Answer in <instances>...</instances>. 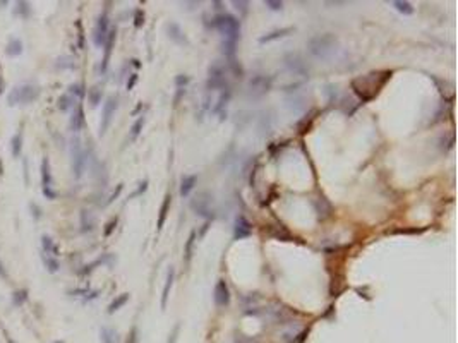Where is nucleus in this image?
<instances>
[{"instance_id":"1","label":"nucleus","mask_w":458,"mask_h":343,"mask_svg":"<svg viewBox=\"0 0 458 343\" xmlns=\"http://www.w3.org/2000/svg\"><path fill=\"white\" fill-rule=\"evenodd\" d=\"M338 50V38L331 33L324 35H316L307 42V52L314 59L319 60H328Z\"/></svg>"},{"instance_id":"2","label":"nucleus","mask_w":458,"mask_h":343,"mask_svg":"<svg viewBox=\"0 0 458 343\" xmlns=\"http://www.w3.org/2000/svg\"><path fill=\"white\" fill-rule=\"evenodd\" d=\"M211 26L215 30H218L220 33L223 35L225 40H234V42H239L240 38V21L232 14H218L215 16L213 19Z\"/></svg>"},{"instance_id":"3","label":"nucleus","mask_w":458,"mask_h":343,"mask_svg":"<svg viewBox=\"0 0 458 343\" xmlns=\"http://www.w3.org/2000/svg\"><path fill=\"white\" fill-rule=\"evenodd\" d=\"M40 96V88L35 84H19L7 95V103L11 107L14 105H28L38 100Z\"/></svg>"},{"instance_id":"4","label":"nucleus","mask_w":458,"mask_h":343,"mask_svg":"<svg viewBox=\"0 0 458 343\" xmlns=\"http://www.w3.org/2000/svg\"><path fill=\"white\" fill-rule=\"evenodd\" d=\"M208 91H218V90H227L228 81H227V67L222 62H213L210 69H208V81H206Z\"/></svg>"},{"instance_id":"5","label":"nucleus","mask_w":458,"mask_h":343,"mask_svg":"<svg viewBox=\"0 0 458 343\" xmlns=\"http://www.w3.org/2000/svg\"><path fill=\"white\" fill-rule=\"evenodd\" d=\"M191 208L192 211L196 213L198 216L204 218L206 221L213 220L215 215V208H213V196H210L208 192H201L191 201Z\"/></svg>"},{"instance_id":"6","label":"nucleus","mask_w":458,"mask_h":343,"mask_svg":"<svg viewBox=\"0 0 458 343\" xmlns=\"http://www.w3.org/2000/svg\"><path fill=\"white\" fill-rule=\"evenodd\" d=\"M71 155H72V172H74L76 179H81L84 168H86L88 163V153L84 151L79 139H72V146H71Z\"/></svg>"},{"instance_id":"7","label":"nucleus","mask_w":458,"mask_h":343,"mask_svg":"<svg viewBox=\"0 0 458 343\" xmlns=\"http://www.w3.org/2000/svg\"><path fill=\"white\" fill-rule=\"evenodd\" d=\"M271 84H273V78L266 74H258V76H252L247 83V93L249 96L252 98H259V96L266 95L268 91L271 90Z\"/></svg>"},{"instance_id":"8","label":"nucleus","mask_w":458,"mask_h":343,"mask_svg":"<svg viewBox=\"0 0 458 343\" xmlns=\"http://www.w3.org/2000/svg\"><path fill=\"white\" fill-rule=\"evenodd\" d=\"M283 64L288 69V72H292V74L300 76V78H307L309 76V66L305 64L302 55L297 54V52H290V54L285 55Z\"/></svg>"},{"instance_id":"9","label":"nucleus","mask_w":458,"mask_h":343,"mask_svg":"<svg viewBox=\"0 0 458 343\" xmlns=\"http://www.w3.org/2000/svg\"><path fill=\"white\" fill-rule=\"evenodd\" d=\"M119 107V96L112 95L107 98L105 105H103V112H102V122H100V136H103L107 132V129L110 127L112 119L115 115V110Z\"/></svg>"},{"instance_id":"10","label":"nucleus","mask_w":458,"mask_h":343,"mask_svg":"<svg viewBox=\"0 0 458 343\" xmlns=\"http://www.w3.org/2000/svg\"><path fill=\"white\" fill-rule=\"evenodd\" d=\"M108 26H110V21H108V16L107 12H103L98 19H96V24L93 28V43L96 47H103L105 45V40L108 36Z\"/></svg>"},{"instance_id":"11","label":"nucleus","mask_w":458,"mask_h":343,"mask_svg":"<svg viewBox=\"0 0 458 343\" xmlns=\"http://www.w3.org/2000/svg\"><path fill=\"white\" fill-rule=\"evenodd\" d=\"M52 168H50V160L43 158L42 160V185H43V194H45L48 199H55L57 197V192L52 191Z\"/></svg>"},{"instance_id":"12","label":"nucleus","mask_w":458,"mask_h":343,"mask_svg":"<svg viewBox=\"0 0 458 343\" xmlns=\"http://www.w3.org/2000/svg\"><path fill=\"white\" fill-rule=\"evenodd\" d=\"M213 300H215V304L218 305V307L228 305V302H230V290H228V285L225 280L216 281L215 292H213Z\"/></svg>"},{"instance_id":"13","label":"nucleus","mask_w":458,"mask_h":343,"mask_svg":"<svg viewBox=\"0 0 458 343\" xmlns=\"http://www.w3.org/2000/svg\"><path fill=\"white\" fill-rule=\"evenodd\" d=\"M251 233H252V227H251V223L247 221V218L244 216V215H237L235 223H234V237H235V240L247 239V237H251Z\"/></svg>"},{"instance_id":"14","label":"nucleus","mask_w":458,"mask_h":343,"mask_svg":"<svg viewBox=\"0 0 458 343\" xmlns=\"http://www.w3.org/2000/svg\"><path fill=\"white\" fill-rule=\"evenodd\" d=\"M167 33H168V38H170L174 43H177V45H187V43H189L186 33H184L182 28H180L179 24L170 23L167 26Z\"/></svg>"},{"instance_id":"15","label":"nucleus","mask_w":458,"mask_h":343,"mask_svg":"<svg viewBox=\"0 0 458 343\" xmlns=\"http://www.w3.org/2000/svg\"><path fill=\"white\" fill-rule=\"evenodd\" d=\"M115 38H117V30L115 28H112L110 31H108V36L105 40V54H103V60H102V71L105 72L107 67H108V60H110V55H112V48H114V43H115Z\"/></svg>"},{"instance_id":"16","label":"nucleus","mask_w":458,"mask_h":343,"mask_svg":"<svg viewBox=\"0 0 458 343\" xmlns=\"http://www.w3.org/2000/svg\"><path fill=\"white\" fill-rule=\"evenodd\" d=\"M84 126V108L83 105H76L74 112H72L71 115V120H69V129L72 132H79Z\"/></svg>"},{"instance_id":"17","label":"nucleus","mask_w":458,"mask_h":343,"mask_svg":"<svg viewBox=\"0 0 458 343\" xmlns=\"http://www.w3.org/2000/svg\"><path fill=\"white\" fill-rule=\"evenodd\" d=\"M174 280H175V268L174 266H170V268H168V273H167V280H165L163 293H162V309L167 307V300H168V295H170Z\"/></svg>"},{"instance_id":"18","label":"nucleus","mask_w":458,"mask_h":343,"mask_svg":"<svg viewBox=\"0 0 458 343\" xmlns=\"http://www.w3.org/2000/svg\"><path fill=\"white\" fill-rule=\"evenodd\" d=\"M290 33H294V28L288 26V28H280V30H273L271 33H266L264 36L259 38V43H268V42H275L278 38H283V36H288Z\"/></svg>"},{"instance_id":"19","label":"nucleus","mask_w":458,"mask_h":343,"mask_svg":"<svg viewBox=\"0 0 458 343\" xmlns=\"http://www.w3.org/2000/svg\"><path fill=\"white\" fill-rule=\"evenodd\" d=\"M198 184V175H184L180 180V196L187 197Z\"/></svg>"},{"instance_id":"20","label":"nucleus","mask_w":458,"mask_h":343,"mask_svg":"<svg viewBox=\"0 0 458 343\" xmlns=\"http://www.w3.org/2000/svg\"><path fill=\"white\" fill-rule=\"evenodd\" d=\"M42 247H43V254H47V256H54V257L59 256V247L50 235H42Z\"/></svg>"},{"instance_id":"21","label":"nucleus","mask_w":458,"mask_h":343,"mask_svg":"<svg viewBox=\"0 0 458 343\" xmlns=\"http://www.w3.org/2000/svg\"><path fill=\"white\" fill-rule=\"evenodd\" d=\"M170 204H172V196L170 194H165L162 208H160V216H158V232H162V230H163V225H165V220H167Z\"/></svg>"},{"instance_id":"22","label":"nucleus","mask_w":458,"mask_h":343,"mask_svg":"<svg viewBox=\"0 0 458 343\" xmlns=\"http://www.w3.org/2000/svg\"><path fill=\"white\" fill-rule=\"evenodd\" d=\"M23 50H24V45L19 38L9 40V43H7V47H6V54L9 55V57H18V55L23 54Z\"/></svg>"},{"instance_id":"23","label":"nucleus","mask_w":458,"mask_h":343,"mask_svg":"<svg viewBox=\"0 0 458 343\" xmlns=\"http://www.w3.org/2000/svg\"><path fill=\"white\" fill-rule=\"evenodd\" d=\"M95 228V218L93 213L88 211V209H83L81 211V232L88 233Z\"/></svg>"},{"instance_id":"24","label":"nucleus","mask_w":458,"mask_h":343,"mask_svg":"<svg viewBox=\"0 0 458 343\" xmlns=\"http://www.w3.org/2000/svg\"><path fill=\"white\" fill-rule=\"evenodd\" d=\"M127 300H129V293H120V295H117V297L114 298V300L110 302V305H108L107 312H108V314L117 312L119 309H122L124 305L127 304Z\"/></svg>"},{"instance_id":"25","label":"nucleus","mask_w":458,"mask_h":343,"mask_svg":"<svg viewBox=\"0 0 458 343\" xmlns=\"http://www.w3.org/2000/svg\"><path fill=\"white\" fill-rule=\"evenodd\" d=\"M11 151H12V156H14V158L21 156V153H23V134H21V132H18L16 136H12V139H11Z\"/></svg>"},{"instance_id":"26","label":"nucleus","mask_w":458,"mask_h":343,"mask_svg":"<svg viewBox=\"0 0 458 343\" xmlns=\"http://www.w3.org/2000/svg\"><path fill=\"white\" fill-rule=\"evenodd\" d=\"M230 96H232V91L228 90H223L222 91V95H220V98H218V102H216V105H215V108H213V112L215 114H220V112L223 110L225 107L228 105V102H230Z\"/></svg>"},{"instance_id":"27","label":"nucleus","mask_w":458,"mask_h":343,"mask_svg":"<svg viewBox=\"0 0 458 343\" xmlns=\"http://www.w3.org/2000/svg\"><path fill=\"white\" fill-rule=\"evenodd\" d=\"M74 96H71L69 93H64V95H60V98H59V102H57V107H59V110H62V112H67L69 108H72L74 107Z\"/></svg>"},{"instance_id":"28","label":"nucleus","mask_w":458,"mask_h":343,"mask_svg":"<svg viewBox=\"0 0 458 343\" xmlns=\"http://www.w3.org/2000/svg\"><path fill=\"white\" fill-rule=\"evenodd\" d=\"M144 122H146V119H144V117H139V119L136 120L134 124H132L131 134H129V141H131V143H132V141L138 139L139 134H141V131H143V127H144Z\"/></svg>"},{"instance_id":"29","label":"nucleus","mask_w":458,"mask_h":343,"mask_svg":"<svg viewBox=\"0 0 458 343\" xmlns=\"http://www.w3.org/2000/svg\"><path fill=\"white\" fill-rule=\"evenodd\" d=\"M100 338L103 343H117V331L105 326V328L100 329Z\"/></svg>"},{"instance_id":"30","label":"nucleus","mask_w":458,"mask_h":343,"mask_svg":"<svg viewBox=\"0 0 458 343\" xmlns=\"http://www.w3.org/2000/svg\"><path fill=\"white\" fill-rule=\"evenodd\" d=\"M393 7H395V9L398 11L400 14H403V16H410V14H413L412 4H410V2H405V0H395V2H393Z\"/></svg>"},{"instance_id":"31","label":"nucleus","mask_w":458,"mask_h":343,"mask_svg":"<svg viewBox=\"0 0 458 343\" xmlns=\"http://www.w3.org/2000/svg\"><path fill=\"white\" fill-rule=\"evenodd\" d=\"M194 242H196V232H191V233H189V239L186 242V249H184V259H186V263H191L192 249H194Z\"/></svg>"},{"instance_id":"32","label":"nucleus","mask_w":458,"mask_h":343,"mask_svg":"<svg viewBox=\"0 0 458 343\" xmlns=\"http://www.w3.org/2000/svg\"><path fill=\"white\" fill-rule=\"evenodd\" d=\"M42 259H43V264H45V268L50 273H57L59 271L60 264H59V261L55 259L54 256H47V254H42Z\"/></svg>"},{"instance_id":"33","label":"nucleus","mask_w":458,"mask_h":343,"mask_svg":"<svg viewBox=\"0 0 458 343\" xmlns=\"http://www.w3.org/2000/svg\"><path fill=\"white\" fill-rule=\"evenodd\" d=\"M235 47H237V42H234V40H225V38H223V42H222V52L225 54V57L234 59V55H235Z\"/></svg>"},{"instance_id":"34","label":"nucleus","mask_w":458,"mask_h":343,"mask_svg":"<svg viewBox=\"0 0 458 343\" xmlns=\"http://www.w3.org/2000/svg\"><path fill=\"white\" fill-rule=\"evenodd\" d=\"M26 300H28V290L21 288V290H16V292L12 293V304H14L16 307H21Z\"/></svg>"},{"instance_id":"35","label":"nucleus","mask_w":458,"mask_h":343,"mask_svg":"<svg viewBox=\"0 0 458 343\" xmlns=\"http://www.w3.org/2000/svg\"><path fill=\"white\" fill-rule=\"evenodd\" d=\"M31 14V9H30V4L28 2H18L16 4V9H14V16H21V18L28 19Z\"/></svg>"},{"instance_id":"36","label":"nucleus","mask_w":458,"mask_h":343,"mask_svg":"<svg viewBox=\"0 0 458 343\" xmlns=\"http://www.w3.org/2000/svg\"><path fill=\"white\" fill-rule=\"evenodd\" d=\"M227 66H228V71H230L235 78H242L244 76V69H242V66H240V62H237L235 59H228Z\"/></svg>"},{"instance_id":"37","label":"nucleus","mask_w":458,"mask_h":343,"mask_svg":"<svg viewBox=\"0 0 458 343\" xmlns=\"http://www.w3.org/2000/svg\"><path fill=\"white\" fill-rule=\"evenodd\" d=\"M288 107L292 108L294 112H302L305 108V103H304V98L302 96H292L290 100H288Z\"/></svg>"},{"instance_id":"38","label":"nucleus","mask_w":458,"mask_h":343,"mask_svg":"<svg viewBox=\"0 0 458 343\" xmlns=\"http://www.w3.org/2000/svg\"><path fill=\"white\" fill-rule=\"evenodd\" d=\"M102 95H103V91L100 90V88H93V90H90V103H91V107H96V105L102 102Z\"/></svg>"},{"instance_id":"39","label":"nucleus","mask_w":458,"mask_h":343,"mask_svg":"<svg viewBox=\"0 0 458 343\" xmlns=\"http://www.w3.org/2000/svg\"><path fill=\"white\" fill-rule=\"evenodd\" d=\"M69 95L71 96H76V98H83V96H84V84H81V83L71 84V86H69Z\"/></svg>"},{"instance_id":"40","label":"nucleus","mask_w":458,"mask_h":343,"mask_svg":"<svg viewBox=\"0 0 458 343\" xmlns=\"http://www.w3.org/2000/svg\"><path fill=\"white\" fill-rule=\"evenodd\" d=\"M271 124H273V119H271V117H270V115H264L263 119H261V126H259V129L264 132V134H270V132H271Z\"/></svg>"},{"instance_id":"41","label":"nucleus","mask_w":458,"mask_h":343,"mask_svg":"<svg viewBox=\"0 0 458 343\" xmlns=\"http://www.w3.org/2000/svg\"><path fill=\"white\" fill-rule=\"evenodd\" d=\"M232 6L235 7V11H239L240 16H246L247 14V6H249V4L244 2V0H234V2H232Z\"/></svg>"},{"instance_id":"42","label":"nucleus","mask_w":458,"mask_h":343,"mask_svg":"<svg viewBox=\"0 0 458 343\" xmlns=\"http://www.w3.org/2000/svg\"><path fill=\"white\" fill-rule=\"evenodd\" d=\"M55 66L60 67V69H67V67L72 69V67H74V60H72L71 57H60Z\"/></svg>"},{"instance_id":"43","label":"nucleus","mask_w":458,"mask_h":343,"mask_svg":"<svg viewBox=\"0 0 458 343\" xmlns=\"http://www.w3.org/2000/svg\"><path fill=\"white\" fill-rule=\"evenodd\" d=\"M103 261H105V257H100V259H96V261H93L91 264H88V266H84V269H81V274H90L93 269L96 268L98 264H102Z\"/></svg>"},{"instance_id":"44","label":"nucleus","mask_w":458,"mask_h":343,"mask_svg":"<svg viewBox=\"0 0 458 343\" xmlns=\"http://www.w3.org/2000/svg\"><path fill=\"white\" fill-rule=\"evenodd\" d=\"M189 81H191V78L189 76H186V74H179L175 78V86L177 88H186L187 84H189Z\"/></svg>"},{"instance_id":"45","label":"nucleus","mask_w":458,"mask_h":343,"mask_svg":"<svg viewBox=\"0 0 458 343\" xmlns=\"http://www.w3.org/2000/svg\"><path fill=\"white\" fill-rule=\"evenodd\" d=\"M264 6H266L268 9H271V11H282L283 9V2H278V0H266V2H264Z\"/></svg>"},{"instance_id":"46","label":"nucleus","mask_w":458,"mask_h":343,"mask_svg":"<svg viewBox=\"0 0 458 343\" xmlns=\"http://www.w3.org/2000/svg\"><path fill=\"white\" fill-rule=\"evenodd\" d=\"M122 189H124V184H119V185H117V189H115V191L110 194V197H108V199H107V204H112V203H114V201L119 197L120 192H122Z\"/></svg>"},{"instance_id":"47","label":"nucleus","mask_w":458,"mask_h":343,"mask_svg":"<svg viewBox=\"0 0 458 343\" xmlns=\"http://www.w3.org/2000/svg\"><path fill=\"white\" fill-rule=\"evenodd\" d=\"M144 24V12L143 11H136V16H134V26L136 28H141Z\"/></svg>"},{"instance_id":"48","label":"nucleus","mask_w":458,"mask_h":343,"mask_svg":"<svg viewBox=\"0 0 458 343\" xmlns=\"http://www.w3.org/2000/svg\"><path fill=\"white\" fill-rule=\"evenodd\" d=\"M146 189H148V180H143V182L139 184V187L136 189V191L129 196V199H132V197H136V196H139V194H143V192L146 191Z\"/></svg>"},{"instance_id":"49","label":"nucleus","mask_w":458,"mask_h":343,"mask_svg":"<svg viewBox=\"0 0 458 343\" xmlns=\"http://www.w3.org/2000/svg\"><path fill=\"white\" fill-rule=\"evenodd\" d=\"M115 225H117V218H112L110 221L107 223V227H105V232H103V235L105 237H108L110 235L112 232H114V228H115Z\"/></svg>"},{"instance_id":"50","label":"nucleus","mask_w":458,"mask_h":343,"mask_svg":"<svg viewBox=\"0 0 458 343\" xmlns=\"http://www.w3.org/2000/svg\"><path fill=\"white\" fill-rule=\"evenodd\" d=\"M179 331H180V326H179V324H175V326H174V329H172V333H170V338L167 340V343H177V338H179Z\"/></svg>"},{"instance_id":"51","label":"nucleus","mask_w":458,"mask_h":343,"mask_svg":"<svg viewBox=\"0 0 458 343\" xmlns=\"http://www.w3.org/2000/svg\"><path fill=\"white\" fill-rule=\"evenodd\" d=\"M30 208H31V211H33V218H35V220H40V218H42V209H40L35 203H31Z\"/></svg>"},{"instance_id":"52","label":"nucleus","mask_w":458,"mask_h":343,"mask_svg":"<svg viewBox=\"0 0 458 343\" xmlns=\"http://www.w3.org/2000/svg\"><path fill=\"white\" fill-rule=\"evenodd\" d=\"M136 83H138V74H131V79L127 81V90L131 91L132 88H134V84H136Z\"/></svg>"},{"instance_id":"53","label":"nucleus","mask_w":458,"mask_h":343,"mask_svg":"<svg viewBox=\"0 0 458 343\" xmlns=\"http://www.w3.org/2000/svg\"><path fill=\"white\" fill-rule=\"evenodd\" d=\"M420 230H417V228H412V230H395L393 233H419Z\"/></svg>"},{"instance_id":"54","label":"nucleus","mask_w":458,"mask_h":343,"mask_svg":"<svg viewBox=\"0 0 458 343\" xmlns=\"http://www.w3.org/2000/svg\"><path fill=\"white\" fill-rule=\"evenodd\" d=\"M213 6H215V9H222V4L220 2H213Z\"/></svg>"},{"instance_id":"55","label":"nucleus","mask_w":458,"mask_h":343,"mask_svg":"<svg viewBox=\"0 0 458 343\" xmlns=\"http://www.w3.org/2000/svg\"><path fill=\"white\" fill-rule=\"evenodd\" d=\"M6 6H9V2H6V0H2V2H0V7H6Z\"/></svg>"},{"instance_id":"56","label":"nucleus","mask_w":458,"mask_h":343,"mask_svg":"<svg viewBox=\"0 0 458 343\" xmlns=\"http://www.w3.org/2000/svg\"><path fill=\"white\" fill-rule=\"evenodd\" d=\"M7 343H14V341H12L11 338H7Z\"/></svg>"},{"instance_id":"57","label":"nucleus","mask_w":458,"mask_h":343,"mask_svg":"<svg viewBox=\"0 0 458 343\" xmlns=\"http://www.w3.org/2000/svg\"><path fill=\"white\" fill-rule=\"evenodd\" d=\"M0 273H2V274H4V269H2V264H0Z\"/></svg>"},{"instance_id":"58","label":"nucleus","mask_w":458,"mask_h":343,"mask_svg":"<svg viewBox=\"0 0 458 343\" xmlns=\"http://www.w3.org/2000/svg\"><path fill=\"white\" fill-rule=\"evenodd\" d=\"M54 343H64L62 340H57V341H54Z\"/></svg>"}]
</instances>
